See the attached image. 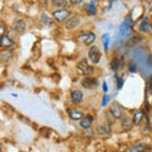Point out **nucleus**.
Returning <instances> with one entry per match:
<instances>
[{"mask_svg":"<svg viewBox=\"0 0 152 152\" xmlns=\"http://www.w3.org/2000/svg\"><path fill=\"white\" fill-rule=\"evenodd\" d=\"M81 86H84L85 89H93L96 86V80L94 77H90V76H86L81 80Z\"/></svg>","mask_w":152,"mask_h":152,"instance_id":"obj_9","label":"nucleus"},{"mask_svg":"<svg viewBox=\"0 0 152 152\" xmlns=\"http://www.w3.org/2000/svg\"><path fill=\"white\" fill-rule=\"evenodd\" d=\"M112 1H115V0H112Z\"/></svg>","mask_w":152,"mask_h":152,"instance_id":"obj_29","label":"nucleus"},{"mask_svg":"<svg viewBox=\"0 0 152 152\" xmlns=\"http://www.w3.org/2000/svg\"><path fill=\"white\" fill-rule=\"evenodd\" d=\"M13 26H14V29H15V31L19 33V34H20V33H24L26 29H27V23L23 20V19H20V18L15 19Z\"/></svg>","mask_w":152,"mask_h":152,"instance_id":"obj_8","label":"nucleus"},{"mask_svg":"<svg viewBox=\"0 0 152 152\" xmlns=\"http://www.w3.org/2000/svg\"><path fill=\"white\" fill-rule=\"evenodd\" d=\"M5 31H7V28H5V26H4V23L0 22V36H4Z\"/></svg>","mask_w":152,"mask_h":152,"instance_id":"obj_23","label":"nucleus"},{"mask_svg":"<svg viewBox=\"0 0 152 152\" xmlns=\"http://www.w3.org/2000/svg\"><path fill=\"white\" fill-rule=\"evenodd\" d=\"M15 46V42H14L10 37L8 36H1L0 37V47H3L4 50H8L10 47H14Z\"/></svg>","mask_w":152,"mask_h":152,"instance_id":"obj_7","label":"nucleus"},{"mask_svg":"<svg viewBox=\"0 0 152 152\" xmlns=\"http://www.w3.org/2000/svg\"><path fill=\"white\" fill-rule=\"evenodd\" d=\"M110 114L113 115L114 119H123L124 118V110H123V108L119 103H117V102H114L112 104V107H110Z\"/></svg>","mask_w":152,"mask_h":152,"instance_id":"obj_1","label":"nucleus"},{"mask_svg":"<svg viewBox=\"0 0 152 152\" xmlns=\"http://www.w3.org/2000/svg\"><path fill=\"white\" fill-rule=\"evenodd\" d=\"M103 89H104V91H107V90H108V86H107V84H105V83L103 84Z\"/></svg>","mask_w":152,"mask_h":152,"instance_id":"obj_28","label":"nucleus"},{"mask_svg":"<svg viewBox=\"0 0 152 152\" xmlns=\"http://www.w3.org/2000/svg\"><path fill=\"white\" fill-rule=\"evenodd\" d=\"M79 38H80V39H83L84 45L90 46V45H93L95 42V39H96V36H95V33H93V32H84V33H80Z\"/></svg>","mask_w":152,"mask_h":152,"instance_id":"obj_2","label":"nucleus"},{"mask_svg":"<svg viewBox=\"0 0 152 152\" xmlns=\"http://www.w3.org/2000/svg\"><path fill=\"white\" fill-rule=\"evenodd\" d=\"M84 1V0H70L71 4H81Z\"/></svg>","mask_w":152,"mask_h":152,"instance_id":"obj_26","label":"nucleus"},{"mask_svg":"<svg viewBox=\"0 0 152 152\" xmlns=\"http://www.w3.org/2000/svg\"><path fill=\"white\" fill-rule=\"evenodd\" d=\"M108 102H109V96H108V95H104V99H103V105L105 107Z\"/></svg>","mask_w":152,"mask_h":152,"instance_id":"obj_25","label":"nucleus"},{"mask_svg":"<svg viewBox=\"0 0 152 152\" xmlns=\"http://www.w3.org/2000/svg\"><path fill=\"white\" fill-rule=\"evenodd\" d=\"M10 58H12V52L9 50H4L0 52V61L1 62H8Z\"/></svg>","mask_w":152,"mask_h":152,"instance_id":"obj_13","label":"nucleus"},{"mask_svg":"<svg viewBox=\"0 0 152 152\" xmlns=\"http://www.w3.org/2000/svg\"><path fill=\"white\" fill-rule=\"evenodd\" d=\"M122 85H123V81L121 79H118V89H121L122 88Z\"/></svg>","mask_w":152,"mask_h":152,"instance_id":"obj_27","label":"nucleus"},{"mask_svg":"<svg viewBox=\"0 0 152 152\" xmlns=\"http://www.w3.org/2000/svg\"><path fill=\"white\" fill-rule=\"evenodd\" d=\"M142 117H143V113H142V112H136L134 117H133V124L138 126L141 123V121H142Z\"/></svg>","mask_w":152,"mask_h":152,"instance_id":"obj_20","label":"nucleus"},{"mask_svg":"<svg viewBox=\"0 0 152 152\" xmlns=\"http://www.w3.org/2000/svg\"><path fill=\"white\" fill-rule=\"evenodd\" d=\"M140 31L141 32H148L150 31V23H148V19L143 18V22L141 23L140 26Z\"/></svg>","mask_w":152,"mask_h":152,"instance_id":"obj_19","label":"nucleus"},{"mask_svg":"<svg viewBox=\"0 0 152 152\" xmlns=\"http://www.w3.org/2000/svg\"><path fill=\"white\" fill-rule=\"evenodd\" d=\"M102 39H103V43H104V50L108 51L109 50V36L108 34H104Z\"/></svg>","mask_w":152,"mask_h":152,"instance_id":"obj_22","label":"nucleus"},{"mask_svg":"<svg viewBox=\"0 0 152 152\" xmlns=\"http://www.w3.org/2000/svg\"><path fill=\"white\" fill-rule=\"evenodd\" d=\"M86 10H88L89 14H91V15H95V14H96V9H95L94 4H88V5H86Z\"/></svg>","mask_w":152,"mask_h":152,"instance_id":"obj_21","label":"nucleus"},{"mask_svg":"<svg viewBox=\"0 0 152 152\" xmlns=\"http://www.w3.org/2000/svg\"><path fill=\"white\" fill-rule=\"evenodd\" d=\"M96 129L100 134H108L110 132V127H109V124H99Z\"/></svg>","mask_w":152,"mask_h":152,"instance_id":"obj_18","label":"nucleus"},{"mask_svg":"<svg viewBox=\"0 0 152 152\" xmlns=\"http://www.w3.org/2000/svg\"><path fill=\"white\" fill-rule=\"evenodd\" d=\"M77 71L81 75H90L93 72V67L88 64L86 60H81L77 62Z\"/></svg>","mask_w":152,"mask_h":152,"instance_id":"obj_3","label":"nucleus"},{"mask_svg":"<svg viewBox=\"0 0 152 152\" xmlns=\"http://www.w3.org/2000/svg\"><path fill=\"white\" fill-rule=\"evenodd\" d=\"M53 18L56 19L58 23H61V22H65L66 19H67L69 17H70V12L69 10H66V9H58V10H56V12H53Z\"/></svg>","mask_w":152,"mask_h":152,"instance_id":"obj_5","label":"nucleus"},{"mask_svg":"<svg viewBox=\"0 0 152 152\" xmlns=\"http://www.w3.org/2000/svg\"><path fill=\"white\" fill-rule=\"evenodd\" d=\"M146 150V146L143 143H136L134 146H132L128 152H143Z\"/></svg>","mask_w":152,"mask_h":152,"instance_id":"obj_17","label":"nucleus"},{"mask_svg":"<svg viewBox=\"0 0 152 152\" xmlns=\"http://www.w3.org/2000/svg\"><path fill=\"white\" fill-rule=\"evenodd\" d=\"M89 58L90 61H91L93 64H98L99 61H100V51H99V48L96 46H91V48L89 50Z\"/></svg>","mask_w":152,"mask_h":152,"instance_id":"obj_4","label":"nucleus"},{"mask_svg":"<svg viewBox=\"0 0 152 152\" xmlns=\"http://www.w3.org/2000/svg\"><path fill=\"white\" fill-rule=\"evenodd\" d=\"M51 4H52V7L60 8V9H65L67 7V1L66 0H52Z\"/></svg>","mask_w":152,"mask_h":152,"instance_id":"obj_15","label":"nucleus"},{"mask_svg":"<svg viewBox=\"0 0 152 152\" xmlns=\"http://www.w3.org/2000/svg\"><path fill=\"white\" fill-rule=\"evenodd\" d=\"M67 113H69L70 118H72V119H75V121L76 119H81V118L84 117V114L81 112H77V110H75V109H69Z\"/></svg>","mask_w":152,"mask_h":152,"instance_id":"obj_14","label":"nucleus"},{"mask_svg":"<svg viewBox=\"0 0 152 152\" xmlns=\"http://www.w3.org/2000/svg\"><path fill=\"white\" fill-rule=\"evenodd\" d=\"M118 65H119V61H118V60H113L112 61V67H113V70H117L118 69Z\"/></svg>","mask_w":152,"mask_h":152,"instance_id":"obj_24","label":"nucleus"},{"mask_svg":"<svg viewBox=\"0 0 152 152\" xmlns=\"http://www.w3.org/2000/svg\"><path fill=\"white\" fill-rule=\"evenodd\" d=\"M93 121H94V118H93L91 115L83 117V118H81V121H80V127L84 128V129H88V128L91 127Z\"/></svg>","mask_w":152,"mask_h":152,"instance_id":"obj_11","label":"nucleus"},{"mask_svg":"<svg viewBox=\"0 0 152 152\" xmlns=\"http://www.w3.org/2000/svg\"><path fill=\"white\" fill-rule=\"evenodd\" d=\"M80 24V19L77 17H69L65 22V28L66 29H75L76 27Z\"/></svg>","mask_w":152,"mask_h":152,"instance_id":"obj_6","label":"nucleus"},{"mask_svg":"<svg viewBox=\"0 0 152 152\" xmlns=\"http://www.w3.org/2000/svg\"><path fill=\"white\" fill-rule=\"evenodd\" d=\"M83 100H84V94L81 90H74L71 93V102L74 104H80Z\"/></svg>","mask_w":152,"mask_h":152,"instance_id":"obj_10","label":"nucleus"},{"mask_svg":"<svg viewBox=\"0 0 152 152\" xmlns=\"http://www.w3.org/2000/svg\"><path fill=\"white\" fill-rule=\"evenodd\" d=\"M129 23H131V22H129V19H126L124 23L122 24V27H121V33H122L123 36H127L128 33H129V28H131V26H128Z\"/></svg>","mask_w":152,"mask_h":152,"instance_id":"obj_16","label":"nucleus"},{"mask_svg":"<svg viewBox=\"0 0 152 152\" xmlns=\"http://www.w3.org/2000/svg\"><path fill=\"white\" fill-rule=\"evenodd\" d=\"M122 121V128L124 131H129L131 128H132V126H133V121L131 119V118H128V117H124L123 119H121Z\"/></svg>","mask_w":152,"mask_h":152,"instance_id":"obj_12","label":"nucleus"}]
</instances>
